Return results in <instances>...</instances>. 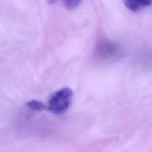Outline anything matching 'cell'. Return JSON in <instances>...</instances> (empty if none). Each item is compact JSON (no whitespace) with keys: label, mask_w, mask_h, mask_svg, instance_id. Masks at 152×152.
I'll return each instance as SVG.
<instances>
[{"label":"cell","mask_w":152,"mask_h":152,"mask_svg":"<svg viewBox=\"0 0 152 152\" xmlns=\"http://www.w3.org/2000/svg\"><path fill=\"white\" fill-rule=\"evenodd\" d=\"M72 97L73 91L71 88H62L51 95L48 102L47 108L54 113H62L69 107Z\"/></svg>","instance_id":"cell-1"},{"label":"cell","mask_w":152,"mask_h":152,"mask_svg":"<svg viewBox=\"0 0 152 152\" xmlns=\"http://www.w3.org/2000/svg\"><path fill=\"white\" fill-rule=\"evenodd\" d=\"M123 2L128 9L137 12L150 6L152 4V0H123Z\"/></svg>","instance_id":"cell-2"},{"label":"cell","mask_w":152,"mask_h":152,"mask_svg":"<svg viewBox=\"0 0 152 152\" xmlns=\"http://www.w3.org/2000/svg\"><path fill=\"white\" fill-rule=\"evenodd\" d=\"M58 0H48L49 4H53ZM64 6L68 10H72L77 7L82 0H61Z\"/></svg>","instance_id":"cell-3"},{"label":"cell","mask_w":152,"mask_h":152,"mask_svg":"<svg viewBox=\"0 0 152 152\" xmlns=\"http://www.w3.org/2000/svg\"><path fill=\"white\" fill-rule=\"evenodd\" d=\"M27 106L33 110L39 111L43 110L46 109V108H47V106H46L43 103H42L40 101L36 100H33L30 102H28L27 103Z\"/></svg>","instance_id":"cell-4"}]
</instances>
